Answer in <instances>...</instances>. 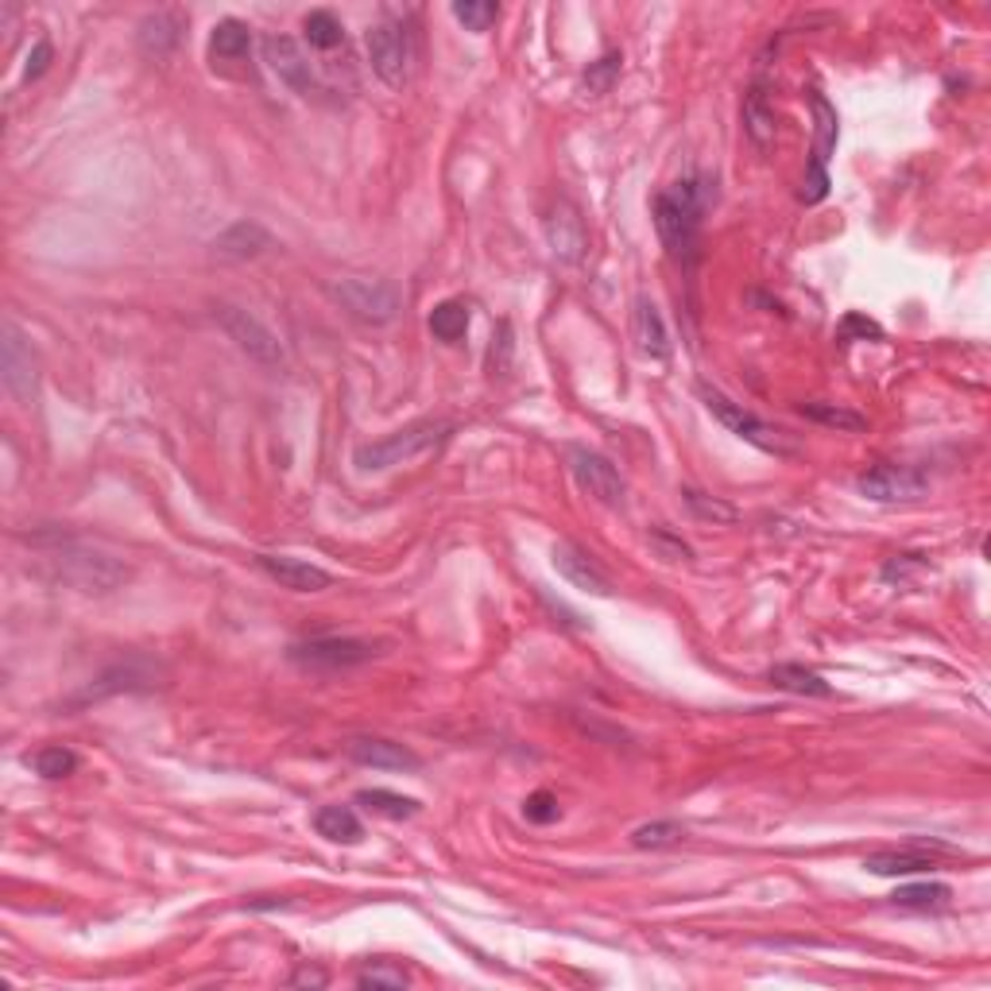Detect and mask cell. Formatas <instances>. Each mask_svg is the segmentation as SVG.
<instances>
[{"label":"cell","mask_w":991,"mask_h":991,"mask_svg":"<svg viewBox=\"0 0 991 991\" xmlns=\"http://www.w3.org/2000/svg\"><path fill=\"white\" fill-rule=\"evenodd\" d=\"M496 16H500V8H496L492 0H458V4H453V20H461L469 31H489Z\"/></svg>","instance_id":"4dcf8cb0"},{"label":"cell","mask_w":991,"mask_h":991,"mask_svg":"<svg viewBox=\"0 0 991 991\" xmlns=\"http://www.w3.org/2000/svg\"><path fill=\"white\" fill-rule=\"evenodd\" d=\"M701 209L705 190L694 178L666 186L655 194V229H659L663 248L670 252L674 264H694L697 256V233H701Z\"/></svg>","instance_id":"6da1fadb"},{"label":"cell","mask_w":991,"mask_h":991,"mask_svg":"<svg viewBox=\"0 0 991 991\" xmlns=\"http://www.w3.org/2000/svg\"><path fill=\"white\" fill-rule=\"evenodd\" d=\"M465 330H469V306L458 303V298L438 303L434 311H430V333H434L438 341H458L465 337Z\"/></svg>","instance_id":"484cf974"},{"label":"cell","mask_w":991,"mask_h":991,"mask_svg":"<svg viewBox=\"0 0 991 991\" xmlns=\"http://www.w3.org/2000/svg\"><path fill=\"white\" fill-rule=\"evenodd\" d=\"M620 55H605V59H597L589 70H585V94H608L612 89V82L620 78Z\"/></svg>","instance_id":"d6a6232c"},{"label":"cell","mask_w":991,"mask_h":991,"mask_svg":"<svg viewBox=\"0 0 991 991\" xmlns=\"http://www.w3.org/2000/svg\"><path fill=\"white\" fill-rule=\"evenodd\" d=\"M771 686L786 689V694H798V697H833V686L822 678V674L806 670V666H794V663H778L771 670Z\"/></svg>","instance_id":"44dd1931"},{"label":"cell","mask_w":991,"mask_h":991,"mask_svg":"<svg viewBox=\"0 0 991 991\" xmlns=\"http://www.w3.org/2000/svg\"><path fill=\"white\" fill-rule=\"evenodd\" d=\"M47 67H51V43H47V39H39V43L31 47V55H28V67H23V82L43 78Z\"/></svg>","instance_id":"d590c367"},{"label":"cell","mask_w":991,"mask_h":991,"mask_svg":"<svg viewBox=\"0 0 991 991\" xmlns=\"http://www.w3.org/2000/svg\"><path fill=\"white\" fill-rule=\"evenodd\" d=\"M681 836H686V828L678 822H651L631 833V844H636V848H663V844H674L681 841Z\"/></svg>","instance_id":"1f68e13d"},{"label":"cell","mask_w":991,"mask_h":991,"mask_svg":"<svg viewBox=\"0 0 991 991\" xmlns=\"http://www.w3.org/2000/svg\"><path fill=\"white\" fill-rule=\"evenodd\" d=\"M314 828H318V836H326L333 844H356L364 836L361 817L349 806H322L318 814H314Z\"/></svg>","instance_id":"7402d4cb"},{"label":"cell","mask_w":991,"mask_h":991,"mask_svg":"<svg viewBox=\"0 0 991 991\" xmlns=\"http://www.w3.org/2000/svg\"><path fill=\"white\" fill-rule=\"evenodd\" d=\"M949 895H953V891H949L945 883H914V887H899V891H895V903H899V906L930 910V906L949 903Z\"/></svg>","instance_id":"f546056e"},{"label":"cell","mask_w":991,"mask_h":991,"mask_svg":"<svg viewBox=\"0 0 991 991\" xmlns=\"http://www.w3.org/2000/svg\"><path fill=\"white\" fill-rule=\"evenodd\" d=\"M744 133L752 136V144L759 151H767L771 144H775V105H771L767 89H763V82H755L752 89H747L744 97Z\"/></svg>","instance_id":"ac0fdd59"},{"label":"cell","mask_w":991,"mask_h":991,"mask_svg":"<svg viewBox=\"0 0 991 991\" xmlns=\"http://www.w3.org/2000/svg\"><path fill=\"white\" fill-rule=\"evenodd\" d=\"M214 248H217V256H225V259H252L264 248H272V233L256 222H237L214 241Z\"/></svg>","instance_id":"d6986e66"},{"label":"cell","mask_w":991,"mask_h":991,"mask_svg":"<svg viewBox=\"0 0 991 991\" xmlns=\"http://www.w3.org/2000/svg\"><path fill=\"white\" fill-rule=\"evenodd\" d=\"M856 489L875 503H899V500H918V496L925 492V481L914 473V469L883 461V465L867 469V473L860 477Z\"/></svg>","instance_id":"8fae6325"},{"label":"cell","mask_w":991,"mask_h":991,"mask_svg":"<svg viewBox=\"0 0 991 991\" xmlns=\"http://www.w3.org/2000/svg\"><path fill=\"white\" fill-rule=\"evenodd\" d=\"M555 570L562 573L573 589H585V592H592V597H608V592H612L605 570H600L597 562H589V555H581V550L570 547V542H558L555 547Z\"/></svg>","instance_id":"2e32d148"},{"label":"cell","mask_w":991,"mask_h":991,"mask_svg":"<svg viewBox=\"0 0 991 991\" xmlns=\"http://www.w3.org/2000/svg\"><path fill=\"white\" fill-rule=\"evenodd\" d=\"M864 867L872 875H918L925 867H933V860L922 848H903V852H875L864 860Z\"/></svg>","instance_id":"cb8c5ba5"},{"label":"cell","mask_w":991,"mask_h":991,"mask_svg":"<svg viewBox=\"0 0 991 991\" xmlns=\"http://www.w3.org/2000/svg\"><path fill=\"white\" fill-rule=\"evenodd\" d=\"M361 988H408V977L403 972H387V969H369L356 977Z\"/></svg>","instance_id":"8d00e7d4"},{"label":"cell","mask_w":991,"mask_h":991,"mask_svg":"<svg viewBox=\"0 0 991 991\" xmlns=\"http://www.w3.org/2000/svg\"><path fill=\"white\" fill-rule=\"evenodd\" d=\"M697 395H701V403H705V408H709V414L720 422V426L733 430V434H736V438H744V442H752L755 450H763V453H778V458H791V453L798 450V445H794L791 438L783 434V430L767 426V422H763L759 414H752V411L744 408V403L728 400V395L720 392V387H713V384H697Z\"/></svg>","instance_id":"3957f363"},{"label":"cell","mask_w":991,"mask_h":991,"mask_svg":"<svg viewBox=\"0 0 991 991\" xmlns=\"http://www.w3.org/2000/svg\"><path fill=\"white\" fill-rule=\"evenodd\" d=\"M28 767H36V775H43V778H67L78 771V755L62 744H51V747H39V752L28 759Z\"/></svg>","instance_id":"83f0119b"},{"label":"cell","mask_w":991,"mask_h":991,"mask_svg":"<svg viewBox=\"0 0 991 991\" xmlns=\"http://www.w3.org/2000/svg\"><path fill=\"white\" fill-rule=\"evenodd\" d=\"M287 655L291 663L303 666V670H349V666L369 663L372 655H376V647L349 636H318V639H306V644H295Z\"/></svg>","instance_id":"52a82bcc"},{"label":"cell","mask_w":991,"mask_h":991,"mask_svg":"<svg viewBox=\"0 0 991 991\" xmlns=\"http://www.w3.org/2000/svg\"><path fill=\"white\" fill-rule=\"evenodd\" d=\"M810 109H814V159H810V170L806 178H802V190L798 198L806 202V206H814V202H822L828 194V159H833L836 151V136H841V120H836V109L825 101V94H810Z\"/></svg>","instance_id":"5b68a950"},{"label":"cell","mask_w":991,"mask_h":991,"mask_svg":"<svg viewBox=\"0 0 991 991\" xmlns=\"http://www.w3.org/2000/svg\"><path fill=\"white\" fill-rule=\"evenodd\" d=\"M303 36L314 51H333V47H341V39H345V28H341L337 16L326 12V8H318V12H311L303 20Z\"/></svg>","instance_id":"4316f807"},{"label":"cell","mask_w":991,"mask_h":991,"mask_svg":"<svg viewBox=\"0 0 991 991\" xmlns=\"http://www.w3.org/2000/svg\"><path fill=\"white\" fill-rule=\"evenodd\" d=\"M445 430H450V426H445L442 419H419V422H411V426H403V430H392V434L380 438V442L361 445V450L353 453V461H356V469H364V473H380V469L403 465V461L422 458L430 445L442 442Z\"/></svg>","instance_id":"7a4b0ae2"},{"label":"cell","mask_w":991,"mask_h":991,"mask_svg":"<svg viewBox=\"0 0 991 991\" xmlns=\"http://www.w3.org/2000/svg\"><path fill=\"white\" fill-rule=\"evenodd\" d=\"M349 759L361 763V767H380V771H419L422 767V759L411 752V747H403L395 740H380V736L349 740Z\"/></svg>","instance_id":"9a60e30c"},{"label":"cell","mask_w":991,"mask_h":991,"mask_svg":"<svg viewBox=\"0 0 991 991\" xmlns=\"http://www.w3.org/2000/svg\"><path fill=\"white\" fill-rule=\"evenodd\" d=\"M570 469L581 492H589L597 503H605V508H620L624 503V477L616 473V465L608 458H600L592 450H570Z\"/></svg>","instance_id":"30bf717a"},{"label":"cell","mask_w":991,"mask_h":991,"mask_svg":"<svg viewBox=\"0 0 991 991\" xmlns=\"http://www.w3.org/2000/svg\"><path fill=\"white\" fill-rule=\"evenodd\" d=\"M264 59H267V67L279 75L283 86H291L295 94H303V97L314 94V70H311V62H306L303 47H298L291 36H267L264 39Z\"/></svg>","instance_id":"4fadbf2b"},{"label":"cell","mask_w":991,"mask_h":991,"mask_svg":"<svg viewBox=\"0 0 991 991\" xmlns=\"http://www.w3.org/2000/svg\"><path fill=\"white\" fill-rule=\"evenodd\" d=\"M542 229H547V245L550 252H555L562 264H578V259L585 256V245H589V237H585V222L578 214V206L573 202H558L555 209L547 214V222H542Z\"/></svg>","instance_id":"7c38bea8"},{"label":"cell","mask_w":991,"mask_h":991,"mask_svg":"<svg viewBox=\"0 0 991 991\" xmlns=\"http://www.w3.org/2000/svg\"><path fill=\"white\" fill-rule=\"evenodd\" d=\"M558 814H562V806H558V798L550 791H534L531 798L523 802V817L534 825H550L558 822Z\"/></svg>","instance_id":"836d02e7"},{"label":"cell","mask_w":991,"mask_h":991,"mask_svg":"<svg viewBox=\"0 0 991 991\" xmlns=\"http://www.w3.org/2000/svg\"><path fill=\"white\" fill-rule=\"evenodd\" d=\"M256 566L267 573V578L279 581L283 589H291V592H322V589H330V585H333V578L322 570V566H311V562H303V558L259 555Z\"/></svg>","instance_id":"5bb4252c"},{"label":"cell","mask_w":991,"mask_h":991,"mask_svg":"<svg viewBox=\"0 0 991 991\" xmlns=\"http://www.w3.org/2000/svg\"><path fill=\"white\" fill-rule=\"evenodd\" d=\"M291 984H298V988H326V972H318V969H298L295 977H291Z\"/></svg>","instance_id":"f35d334b"},{"label":"cell","mask_w":991,"mask_h":991,"mask_svg":"<svg viewBox=\"0 0 991 991\" xmlns=\"http://www.w3.org/2000/svg\"><path fill=\"white\" fill-rule=\"evenodd\" d=\"M178 43V16L170 12H156L140 23V51L151 55V59H164V55L175 51Z\"/></svg>","instance_id":"603a6c76"},{"label":"cell","mask_w":991,"mask_h":991,"mask_svg":"<svg viewBox=\"0 0 991 991\" xmlns=\"http://www.w3.org/2000/svg\"><path fill=\"white\" fill-rule=\"evenodd\" d=\"M0 372H4V387L20 408H31L36 400V353H31V341L23 337L20 326L4 322V341H0Z\"/></svg>","instance_id":"9c48e42d"},{"label":"cell","mask_w":991,"mask_h":991,"mask_svg":"<svg viewBox=\"0 0 991 991\" xmlns=\"http://www.w3.org/2000/svg\"><path fill=\"white\" fill-rule=\"evenodd\" d=\"M356 802L369 806L372 814L392 817V822H411V817L419 814V802L408 798V794H395V791H361Z\"/></svg>","instance_id":"d4e9b609"},{"label":"cell","mask_w":991,"mask_h":991,"mask_svg":"<svg viewBox=\"0 0 991 991\" xmlns=\"http://www.w3.org/2000/svg\"><path fill=\"white\" fill-rule=\"evenodd\" d=\"M252 51V28L241 20H222L209 36V59L217 62H241Z\"/></svg>","instance_id":"ffe728a7"},{"label":"cell","mask_w":991,"mask_h":991,"mask_svg":"<svg viewBox=\"0 0 991 991\" xmlns=\"http://www.w3.org/2000/svg\"><path fill=\"white\" fill-rule=\"evenodd\" d=\"M333 298L345 306L353 318L369 322V326H387L400 314V291L384 279H361V275H349V279L333 283Z\"/></svg>","instance_id":"277c9868"},{"label":"cell","mask_w":991,"mask_h":991,"mask_svg":"<svg viewBox=\"0 0 991 991\" xmlns=\"http://www.w3.org/2000/svg\"><path fill=\"white\" fill-rule=\"evenodd\" d=\"M369 62L387 89H403L411 78V31L403 23H376L369 31Z\"/></svg>","instance_id":"8992f818"},{"label":"cell","mask_w":991,"mask_h":991,"mask_svg":"<svg viewBox=\"0 0 991 991\" xmlns=\"http://www.w3.org/2000/svg\"><path fill=\"white\" fill-rule=\"evenodd\" d=\"M686 500H689V508H694L697 516L713 519V523H733V519H736V511L728 508V503H720V500H705L701 492H686Z\"/></svg>","instance_id":"e575fe53"},{"label":"cell","mask_w":991,"mask_h":991,"mask_svg":"<svg viewBox=\"0 0 991 991\" xmlns=\"http://www.w3.org/2000/svg\"><path fill=\"white\" fill-rule=\"evenodd\" d=\"M852 333H864V337H875V341H880V337H883V330H880V326H875V322L860 318V314H848V318H844V322H841V330H836V337H841V341H848V337H852Z\"/></svg>","instance_id":"74e56055"},{"label":"cell","mask_w":991,"mask_h":991,"mask_svg":"<svg viewBox=\"0 0 991 991\" xmlns=\"http://www.w3.org/2000/svg\"><path fill=\"white\" fill-rule=\"evenodd\" d=\"M798 411L806 414V419L822 422V426H833V430H864L867 419L848 408H836V403H798Z\"/></svg>","instance_id":"f1b7e54d"},{"label":"cell","mask_w":991,"mask_h":991,"mask_svg":"<svg viewBox=\"0 0 991 991\" xmlns=\"http://www.w3.org/2000/svg\"><path fill=\"white\" fill-rule=\"evenodd\" d=\"M631 337H636V349L647 356V361H666L670 356V337H666L663 314L651 298H639L636 314H631Z\"/></svg>","instance_id":"e0dca14e"},{"label":"cell","mask_w":991,"mask_h":991,"mask_svg":"<svg viewBox=\"0 0 991 991\" xmlns=\"http://www.w3.org/2000/svg\"><path fill=\"white\" fill-rule=\"evenodd\" d=\"M217 322H222V330L237 341L241 353H248L256 364H264V369H279L283 364L279 337H275L256 314L241 311V306H217Z\"/></svg>","instance_id":"ba28073f"}]
</instances>
